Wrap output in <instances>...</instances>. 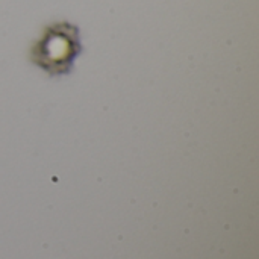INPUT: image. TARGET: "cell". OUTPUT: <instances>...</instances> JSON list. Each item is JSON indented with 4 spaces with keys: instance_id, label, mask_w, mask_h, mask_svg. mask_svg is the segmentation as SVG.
Segmentation results:
<instances>
[{
    "instance_id": "cell-1",
    "label": "cell",
    "mask_w": 259,
    "mask_h": 259,
    "mask_svg": "<svg viewBox=\"0 0 259 259\" xmlns=\"http://www.w3.org/2000/svg\"><path fill=\"white\" fill-rule=\"evenodd\" d=\"M79 29L67 21L47 26L30 49V61L49 76L70 73L76 58L80 55Z\"/></svg>"
}]
</instances>
